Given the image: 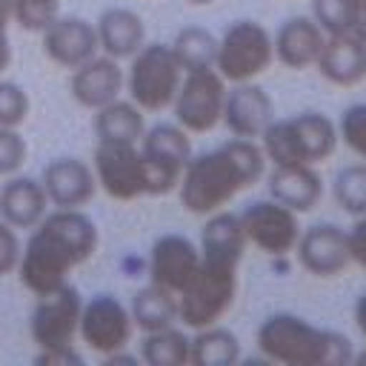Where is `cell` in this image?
Segmentation results:
<instances>
[{
	"label": "cell",
	"instance_id": "obj_23",
	"mask_svg": "<svg viewBox=\"0 0 366 366\" xmlns=\"http://www.w3.org/2000/svg\"><path fill=\"white\" fill-rule=\"evenodd\" d=\"M269 197L303 214L320 203L323 180L315 166H274V172L269 174Z\"/></svg>",
	"mask_w": 366,
	"mask_h": 366
},
{
	"label": "cell",
	"instance_id": "obj_27",
	"mask_svg": "<svg viewBox=\"0 0 366 366\" xmlns=\"http://www.w3.org/2000/svg\"><path fill=\"white\" fill-rule=\"evenodd\" d=\"M129 315H132V323L140 332H154V329L174 326L177 323V295L149 283V286L134 292Z\"/></svg>",
	"mask_w": 366,
	"mask_h": 366
},
{
	"label": "cell",
	"instance_id": "obj_6",
	"mask_svg": "<svg viewBox=\"0 0 366 366\" xmlns=\"http://www.w3.org/2000/svg\"><path fill=\"white\" fill-rule=\"evenodd\" d=\"M129 74H126V92L129 100L137 103L143 112H160L172 106L177 86L183 80V69L172 51L169 43H143L129 57Z\"/></svg>",
	"mask_w": 366,
	"mask_h": 366
},
{
	"label": "cell",
	"instance_id": "obj_14",
	"mask_svg": "<svg viewBox=\"0 0 366 366\" xmlns=\"http://www.w3.org/2000/svg\"><path fill=\"white\" fill-rule=\"evenodd\" d=\"M200 266V249L186 234L169 232L152 243L149 252V283L180 295Z\"/></svg>",
	"mask_w": 366,
	"mask_h": 366
},
{
	"label": "cell",
	"instance_id": "obj_10",
	"mask_svg": "<svg viewBox=\"0 0 366 366\" xmlns=\"http://www.w3.org/2000/svg\"><path fill=\"white\" fill-rule=\"evenodd\" d=\"M237 217L246 243H252L257 252L269 257H286L295 252V243L300 237V223H297V212H292L289 206L277 203L274 197L254 200Z\"/></svg>",
	"mask_w": 366,
	"mask_h": 366
},
{
	"label": "cell",
	"instance_id": "obj_7",
	"mask_svg": "<svg viewBox=\"0 0 366 366\" xmlns=\"http://www.w3.org/2000/svg\"><path fill=\"white\" fill-rule=\"evenodd\" d=\"M272 63H274L272 31L257 20H234L217 37L214 69L226 83L254 80Z\"/></svg>",
	"mask_w": 366,
	"mask_h": 366
},
{
	"label": "cell",
	"instance_id": "obj_5",
	"mask_svg": "<svg viewBox=\"0 0 366 366\" xmlns=\"http://www.w3.org/2000/svg\"><path fill=\"white\" fill-rule=\"evenodd\" d=\"M337 143V123L323 112L272 120L260 134V149L272 166H317L335 154Z\"/></svg>",
	"mask_w": 366,
	"mask_h": 366
},
{
	"label": "cell",
	"instance_id": "obj_3",
	"mask_svg": "<svg viewBox=\"0 0 366 366\" xmlns=\"http://www.w3.org/2000/svg\"><path fill=\"white\" fill-rule=\"evenodd\" d=\"M263 172L266 154L260 143L232 137L212 152L189 157L177 183V194L186 212L206 217L226 209L243 189L254 186Z\"/></svg>",
	"mask_w": 366,
	"mask_h": 366
},
{
	"label": "cell",
	"instance_id": "obj_24",
	"mask_svg": "<svg viewBox=\"0 0 366 366\" xmlns=\"http://www.w3.org/2000/svg\"><path fill=\"white\" fill-rule=\"evenodd\" d=\"M49 197L34 177H9L0 189V217L14 229H34L46 214Z\"/></svg>",
	"mask_w": 366,
	"mask_h": 366
},
{
	"label": "cell",
	"instance_id": "obj_13",
	"mask_svg": "<svg viewBox=\"0 0 366 366\" xmlns=\"http://www.w3.org/2000/svg\"><path fill=\"white\" fill-rule=\"evenodd\" d=\"M134 332L129 306H123L117 297L112 295H94L89 303H83L80 309V323H77V335L83 337V343L97 352V355H112L129 346Z\"/></svg>",
	"mask_w": 366,
	"mask_h": 366
},
{
	"label": "cell",
	"instance_id": "obj_38",
	"mask_svg": "<svg viewBox=\"0 0 366 366\" xmlns=\"http://www.w3.org/2000/svg\"><path fill=\"white\" fill-rule=\"evenodd\" d=\"M34 363L37 366H69V363L80 366L83 363V355L71 343V346H57V349H40V355L34 357Z\"/></svg>",
	"mask_w": 366,
	"mask_h": 366
},
{
	"label": "cell",
	"instance_id": "obj_37",
	"mask_svg": "<svg viewBox=\"0 0 366 366\" xmlns=\"http://www.w3.org/2000/svg\"><path fill=\"white\" fill-rule=\"evenodd\" d=\"M346 246H349L352 263L366 269V214L355 217V223L346 229Z\"/></svg>",
	"mask_w": 366,
	"mask_h": 366
},
{
	"label": "cell",
	"instance_id": "obj_36",
	"mask_svg": "<svg viewBox=\"0 0 366 366\" xmlns=\"http://www.w3.org/2000/svg\"><path fill=\"white\" fill-rule=\"evenodd\" d=\"M17 263H20V240H17V232H14V226H9L0 217V277L17 272Z\"/></svg>",
	"mask_w": 366,
	"mask_h": 366
},
{
	"label": "cell",
	"instance_id": "obj_34",
	"mask_svg": "<svg viewBox=\"0 0 366 366\" xmlns=\"http://www.w3.org/2000/svg\"><path fill=\"white\" fill-rule=\"evenodd\" d=\"M29 117V94L11 80H0V126L17 129Z\"/></svg>",
	"mask_w": 366,
	"mask_h": 366
},
{
	"label": "cell",
	"instance_id": "obj_15",
	"mask_svg": "<svg viewBox=\"0 0 366 366\" xmlns=\"http://www.w3.org/2000/svg\"><path fill=\"white\" fill-rule=\"evenodd\" d=\"M40 34H43V54L60 69H77L89 57L100 54L97 29L86 17L57 14Z\"/></svg>",
	"mask_w": 366,
	"mask_h": 366
},
{
	"label": "cell",
	"instance_id": "obj_12",
	"mask_svg": "<svg viewBox=\"0 0 366 366\" xmlns=\"http://www.w3.org/2000/svg\"><path fill=\"white\" fill-rule=\"evenodd\" d=\"M80 309H83V297L71 283H63L49 295H40L29 323L37 349L71 346L80 323Z\"/></svg>",
	"mask_w": 366,
	"mask_h": 366
},
{
	"label": "cell",
	"instance_id": "obj_21",
	"mask_svg": "<svg viewBox=\"0 0 366 366\" xmlns=\"http://www.w3.org/2000/svg\"><path fill=\"white\" fill-rule=\"evenodd\" d=\"M323 29L312 17H289L280 23V29L272 34L274 43V60L292 71L315 66L320 49H323Z\"/></svg>",
	"mask_w": 366,
	"mask_h": 366
},
{
	"label": "cell",
	"instance_id": "obj_35",
	"mask_svg": "<svg viewBox=\"0 0 366 366\" xmlns=\"http://www.w3.org/2000/svg\"><path fill=\"white\" fill-rule=\"evenodd\" d=\"M29 146L11 126H0V177L14 174L26 163Z\"/></svg>",
	"mask_w": 366,
	"mask_h": 366
},
{
	"label": "cell",
	"instance_id": "obj_39",
	"mask_svg": "<svg viewBox=\"0 0 366 366\" xmlns=\"http://www.w3.org/2000/svg\"><path fill=\"white\" fill-rule=\"evenodd\" d=\"M14 20L11 0H0V74L11 66V43H9V26Z\"/></svg>",
	"mask_w": 366,
	"mask_h": 366
},
{
	"label": "cell",
	"instance_id": "obj_18",
	"mask_svg": "<svg viewBox=\"0 0 366 366\" xmlns=\"http://www.w3.org/2000/svg\"><path fill=\"white\" fill-rule=\"evenodd\" d=\"M46 197L54 209H83L97 194L94 169L80 157H54L40 177Z\"/></svg>",
	"mask_w": 366,
	"mask_h": 366
},
{
	"label": "cell",
	"instance_id": "obj_30",
	"mask_svg": "<svg viewBox=\"0 0 366 366\" xmlns=\"http://www.w3.org/2000/svg\"><path fill=\"white\" fill-rule=\"evenodd\" d=\"M332 194L343 212L355 217L366 214V163L343 166L332 180Z\"/></svg>",
	"mask_w": 366,
	"mask_h": 366
},
{
	"label": "cell",
	"instance_id": "obj_9",
	"mask_svg": "<svg viewBox=\"0 0 366 366\" xmlns=\"http://www.w3.org/2000/svg\"><path fill=\"white\" fill-rule=\"evenodd\" d=\"M223 100H226V80L217 74V69L183 71V80L172 100L174 123L183 126L189 134L212 132L220 123Z\"/></svg>",
	"mask_w": 366,
	"mask_h": 366
},
{
	"label": "cell",
	"instance_id": "obj_41",
	"mask_svg": "<svg viewBox=\"0 0 366 366\" xmlns=\"http://www.w3.org/2000/svg\"><path fill=\"white\" fill-rule=\"evenodd\" d=\"M352 34L366 46V0L357 3V17H355V29H352Z\"/></svg>",
	"mask_w": 366,
	"mask_h": 366
},
{
	"label": "cell",
	"instance_id": "obj_8",
	"mask_svg": "<svg viewBox=\"0 0 366 366\" xmlns=\"http://www.w3.org/2000/svg\"><path fill=\"white\" fill-rule=\"evenodd\" d=\"M140 154L146 166V194H169L192 157V137L177 123H157L143 132Z\"/></svg>",
	"mask_w": 366,
	"mask_h": 366
},
{
	"label": "cell",
	"instance_id": "obj_28",
	"mask_svg": "<svg viewBox=\"0 0 366 366\" xmlns=\"http://www.w3.org/2000/svg\"><path fill=\"white\" fill-rule=\"evenodd\" d=\"M180 69L183 71H197V69H214V57H217V37L203 29V26H186L174 34V40L169 43Z\"/></svg>",
	"mask_w": 366,
	"mask_h": 366
},
{
	"label": "cell",
	"instance_id": "obj_32",
	"mask_svg": "<svg viewBox=\"0 0 366 366\" xmlns=\"http://www.w3.org/2000/svg\"><path fill=\"white\" fill-rule=\"evenodd\" d=\"M11 9L20 29L43 31L60 14V0H11Z\"/></svg>",
	"mask_w": 366,
	"mask_h": 366
},
{
	"label": "cell",
	"instance_id": "obj_20",
	"mask_svg": "<svg viewBox=\"0 0 366 366\" xmlns=\"http://www.w3.org/2000/svg\"><path fill=\"white\" fill-rule=\"evenodd\" d=\"M315 69L329 83L352 89L366 80V46L355 34H326Z\"/></svg>",
	"mask_w": 366,
	"mask_h": 366
},
{
	"label": "cell",
	"instance_id": "obj_19",
	"mask_svg": "<svg viewBox=\"0 0 366 366\" xmlns=\"http://www.w3.org/2000/svg\"><path fill=\"white\" fill-rule=\"evenodd\" d=\"M123 83H126V74H123L120 63L109 54H94L86 63H80L77 69H71L69 92L83 109L94 112V109L117 100L123 92Z\"/></svg>",
	"mask_w": 366,
	"mask_h": 366
},
{
	"label": "cell",
	"instance_id": "obj_33",
	"mask_svg": "<svg viewBox=\"0 0 366 366\" xmlns=\"http://www.w3.org/2000/svg\"><path fill=\"white\" fill-rule=\"evenodd\" d=\"M337 134L340 140L366 163V103L349 106L340 120H337Z\"/></svg>",
	"mask_w": 366,
	"mask_h": 366
},
{
	"label": "cell",
	"instance_id": "obj_16",
	"mask_svg": "<svg viewBox=\"0 0 366 366\" xmlns=\"http://www.w3.org/2000/svg\"><path fill=\"white\" fill-rule=\"evenodd\" d=\"M295 254L312 277H337L352 263L346 232L337 223H315L309 229H300Z\"/></svg>",
	"mask_w": 366,
	"mask_h": 366
},
{
	"label": "cell",
	"instance_id": "obj_1",
	"mask_svg": "<svg viewBox=\"0 0 366 366\" xmlns=\"http://www.w3.org/2000/svg\"><path fill=\"white\" fill-rule=\"evenodd\" d=\"M246 246L237 212L220 209L206 214L197 243L200 266L177 295V320L186 329H203L226 317L237 295V269Z\"/></svg>",
	"mask_w": 366,
	"mask_h": 366
},
{
	"label": "cell",
	"instance_id": "obj_43",
	"mask_svg": "<svg viewBox=\"0 0 366 366\" xmlns=\"http://www.w3.org/2000/svg\"><path fill=\"white\" fill-rule=\"evenodd\" d=\"M186 3H192V6H212L214 0H186Z\"/></svg>",
	"mask_w": 366,
	"mask_h": 366
},
{
	"label": "cell",
	"instance_id": "obj_2",
	"mask_svg": "<svg viewBox=\"0 0 366 366\" xmlns=\"http://www.w3.org/2000/svg\"><path fill=\"white\" fill-rule=\"evenodd\" d=\"M97 226L83 209L46 212L20 249L17 274L34 295H49L69 283V274L97 252Z\"/></svg>",
	"mask_w": 366,
	"mask_h": 366
},
{
	"label": "cell",
	"instance_id": "obj_17",
	"mask_svg": "<svg viewBox=\"0 0 366 366\" xmlns=\"http://www.w3.org/2000/svg\"><path fill=\"white\" fill-rule=\"evenodd\" d=\"M272 120H274L272 97L266 94L263 86H257L254 80H246V83H232V89H226L220 123L229 129L232 137L257 140Z\"/></svg>",
	"mask_w": 366,
	"mask_h": 366
},
{
	"label": "cell",
	"instance_id": "obj_40",
	"mask_svg": "<svg viewBox=\"0 0 366 366\" xmlns=\"http://www.w3.org/2000/svg\"><path fill=\"white\" fill-rule=\"evenodd\" d=\"M352 315H355V326H357V332H360V335H363V340H366V292L355 300Z\"/></svg>",
	"mask_w": 366,
	"mask_h": 366
},
{
	"label": "cell",
	"instance_id": "obj_26",
	"mask_svg": "<svg viewBox=\"0 0 366 366\" xmlns=\"http://www.w3.org/2000/svg\"><path fill=\"white\" fill-rule=\"evenodd\" d=\"M240 340L232 329L220 323L194 329L189 337V363L192 366H234L240 363Z\"/></svg>",
	"mask_w": 366,
	"mask_h": 366
},
{
	"label": "cell",
	"instance_id": "obj_25",
	"mask_svg": "<svg viewBox=\"0 0 366 366\" xmlns=\"http://www.w3.org/2000/svg\"><path fill=\"white\" fill-rule=\"evenodd\" d=\"M146 132L143 109L132 100H112L100 109H94V134L97 140L109 143H140Z\"/></svg>",
	"mask_w": 366,
	"mask_h": 366
},
{
	"label": "cell",
	"instance_id": "obj_22",
	"mask_svg": "<svg viewBox=\"0 0 366 366\" xmlns=\"http://www.w3.org/2000/svg\"><path fill=\"white\" fill-rule=\"evenodd\" d=\"M97 43H100V51L114 57V60H126L132 57L143 43H146V26H143V17L126 6H112L106 9L97 23Z\"/></svg>",
	"mask_w": 366,
	"mask_h": 366
},
{
	"label": "cell",
	"instance_id": "obj_31",
	"mask_svg": "<svg viewBox=\"0 0 366 366\" xmlns=\"http://www.w3.org/2000/svg\"><path fill=\"white\" fill-rule=\"evenodd\" d=\"M360 0H312V20L323 34H352Z\"/></svg>",
	"mask_w": 366,
	"mask_h": 366
},
{
	"label": "cell",
	"instance_id": "obj_11",
	"mask_svg": "<svg viewBox=\"0 0 366 366\" xmlns=\"http://www.w3.org/2000/svg\"><path fill=\"white\" fill-rule=\"evenodd\" d=\"M92 169L97 189H103L112 200H137L146 194V166L137 143L97 140Z\"/></svg>",
	"mask_w": 366,
	"mask_h": 366
},
{
	"label": "cell",
	"instance_id": "obj_29",
	"mask_svg": "<svg viewBox=\"0 0 366 366\" xmlns=\"http://www.w3.org/2000/svg\"><path fill=\"white\" fill-rule=\"evenodd\" d=\"M140 360L149 366H186L189 363V337L177 326L143 332Z\"/></svg>",
	"mask_w": 366,
	"mask_h": 366
},
{
	"label": "cell",
	"instance_id": "obj_42",
	"mask_svg": "<svg viewBox=\"0 0 366 366\" xmlns=\"http://www.w3.org/2000/svg\"><path fill=\"white\" fill-rule=\"evenodd\" d=\"M352 363H355V366H366V349H363V352H355V355H352Z\"/></svg>",
	"mask_w": 366,
	"mask_h": 366
},
{
	"label": "cell",
	"instance_id": "obj_4",
	"mask_svg": "<svg viewBox=\"0 0 366 366\" xmlns=\"http://www.w3.org/2000/svg\"><path fill=\"white\" fill-rule=\"evenodd\" d=\"M254 343L266 360L283 366H349L355 355L343 332L320 329L292 312L269 315L257 326Z\"/></svg>",
	"mask_w": 366,
	"mask_h": 366
}]
</instances>
